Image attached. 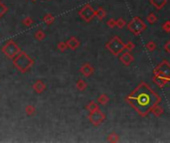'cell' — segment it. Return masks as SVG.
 I'll return each mask as SVG.
<instances>
[{
    "label": "cell",
    "mask_w": 170,
    "mask_h": 143,
    "mask_svg": "<svg viewBox=\"0 0 170 143\" xmlns=\"http://www.w3.org/2000/svg\"><path fill=\"white\" fill-rule=\"evenodd\" d=\"M97 101H99L100 105H106L107 103L110 101V98L107 96V95L106 94H103V95H100L99 96V98H97Z\"/></svg>",
    "instance_id": "obj_19"
},
{
    "label": "cell",
    "mask_w": 170,
    "mask_h": 143,
    "mask_svg": "<svg viewBox=\"0 0 170 143\" xmlns=\"http://www.w3.org/2000/svg\"><path fill=\"white\" fill-rule=\"evenodd\" d=\"M119 61L124 64V66H129L134 61V58L131 54V52H122L121 55H119Z\"/></svg>",
    "instance_id": "obj_10"
},
{
    "label": "cell",
    "mask_w": 170,
    "mask_h": 143,
    "mask_svg": "<svg viewBox=\"0 0 170 143\" xmlns=\"http://www.w3.org/2000/svg\"><path fill=\"white\" fill-rule=\"evenodd\" d=\"M164 49H165V51L167 52L168 54H170V40L165 43V45H164Z\"/></svg>",
    "instance_id": "obj_32"
},
{
    "label": "cell",
    "mask_w": 170,
    "mask_h": 143,
    "mask_svg": "<svg viewBox=\"0 0 170 143\" xmlns=\"http://www.w3.org/2000/svg\"><path fill=\"white\" fill-rule=\"evenodd\" d=\"M57 48L59 49L61 52H64V51H66V50L68 49V47H67V44H66V42H64V41H62V42H59V43H58V45H57Z\"/></svg>",
    "instance_id": "obj_29"
},
{
    "label": "cell",
    "mask_w": 170,
    "mask_h": 143,
    "mask_svg": "<svg viewBox=\"0 0 170 143\" xmlns=\"http://www.w3.org/2000/svg\"><path fill=\"white\" fill-rule=\"evenodd\" d=\"M124 48H125V50H126L127 52H131L132 50L135 48V45L133 44V43H132L131 41H128L127 43H125Z\"/></svg>",
    "instance_id": "obj_28"
},
{
    "label": "cell",
    "mask_w": 170,
    "mask_h": 143,
    "mask_svg": "<svg viewBox=\"0 0 170 143\" xmlns=\"http://www.w3.org/2000/svg\"><path fill=\"white\" fill-rule=\"evenodd\" d=\"M152 81L159 88H163L166 84L170 83V63L163 60L153 70Z\"/></svg>",
    "instance_id": "obj_2"
},
{
    "label": "cell",
    "mask_w": 170,
    "mask_h": 143,
    "mask_svg": "<svg viewBox=\"0 0 170 143\" xmlns=\"http://www.w3.org/2000/svg\"><path fill=\"white\" fill-rule=\"evenodd\" d=\"M32 1H37V0H32Z\"/></svg>",
    "instance_id": "obj_33"
},
{
    "label": "cell",
    "mask_w": 170,
    "mask_h": 143,
    "mask_svg": "<svg viewBox=\"0 0 170 143\" xmlns=\"http://www.w3.org/2000/svg\"><path fill=\"white\" fill-rule=\"evenodd\" d=\"M146 19H147V22L149 24H154L157 21V16L155 15L154 13H149L147 15Z\"/></svg>",
    "instance_id": "obj_23"
},
{
    "label": "cell",
    "mask_w": 170,
    "mask_h": 143,
    "mask_svg": "<svg viewBox=\"0 0 170 143\" xmlns=\"http://www.w3.org/2000/svg\"><path fill=\"white\" fill-rule=\"evenodd\" d=\"M1 51L7 57V58L12 60L14 57H15L17 54L21 51V49L19 48V46H18L13 40H9L2 46Z\"/></svg>",
    "instance_id": "obj_6"
},
{
    "label": "cell",
    "mask_w": 170,
    "mask_h": 143,
    "mask_svg": "<svg viewBox=\"0 0 170 143\" xmlns=\"http://www.w3.org/2000/svg\"><path fill=\"white\" fill-rule=\"evenodd\" d=\"M151 112H152V114H153L155 117H159V116H161L162 114H163L164 109H163V107H162V106L157 105H155L153 107L152 110H151Z\"/></svg>",
    "instance_id": "obj_15"
},
{
    "label": "cell",
    "mask_w": 170,
    "mask_h": 143,
    "mask_svg": "<svg viewBox=\"0 0 170 143\" xmlns=\"http://www.w3.org/2000/svg\"><path fill=\"white\" fill-rule=\"evenodd\" d=\"M149 1L151 3V5L157 10H161L167 4V0H149Z\"/></svg>",
    "instance_id": "obj_13"
},
{
    "label": "cell",
    "mask_w": 170,
    "mask_h": 143,
    "mask_svg": "<svg viewBox=\"0 0 170 143\" xmlns=\"http://www.w3.org/2000/svg\"><path fill=\"white\" fill-rule=\"evenodd\" d=\"M162 30L166 32V33H170V21L169 20L165 21V22L162 24Z\"/></svg>",
    "instance_id": "obj_30"
},
{
    "label": "cell",
    "mask_w": 170,
    "mask_h": 143,
    "mask_svg": "<svg viewBox=\"0 0 170 143\" xmlns=\"http://www.w3.org/2000/svg\"><path fill=\"white\" fill-rule=\"evenodd\" d=\"M33 89H34L36 92H37V94L40 95V94H42V92L46 89V85H45V83L43 81L38 80V81H36L35 83H34Z\"/></svg>",
    "instance_id": "obj_12"
},
{
    "label": "cell",
    "mask_w": 170,
    "mask_h": 143,
    "mask_svg": "<svg viewBox=\"0 0 170 143\" xmlns=\"http://www.w3.org/2000/svg\"><path fill=\"white\" fill-rule=\"evenodd\" d=\"M43 21H44L47 25H50V24H52L54 21H55V17H54L53 14L48 13V14H46V15L44 16V18H43Z\"/></svg>",
    "instance_id": "obj_20"
},
{
    "label": "cell",
    "mask_w": 170,
    "mask_h": 143,
    "mask_svg": "<svg viewBox=\"0 0 170 143\" xmlns=\"http://www.w3.org/2000/svg\"><path fill=\"white\" fill-rule=\"evenodd\" d=\"M124 45L125 44L118 36H114L106 44V48L111 53V55L117 57L125 50Z\"/></svg>",
    "instance_id": "obj_4"
},
{
    "label": "cell",
    "mask_w": 170,
    "mask_h": 143,
    "mask_svg": "<svg viewBox=\"0 0 170 143\" xmlns=\"http://www.w3.org/2000/svg\"><path fill=\"white\" fill-rule=\"evenodd\" d=\"M87 87H88V84L86 83V81H84L83 78H80V80H78L77 84H76V88H77L78 91H84L85 89L87 88Z\"/></svg>",
    "instance_id": "obj_16"
},
{
    "label": "cell",
    "mask_w": 170,
    "mask_h": 143,
    "mask_svg": "<svg viewBox=\"0 0 170 143\" xmlns=\"http://www.w3.org/2000/svg\"><path fill=\"white\" fill-rule=\"evenodd\" d=\"M8 11V7H7L1 0H0V18H1L4 14Z\"/></svg>",
    "instance_id": "obj_24"
},
{
    "label": "cell",
    "mask_w": 170,
    "mask_h": 143,
    "mask_svg": "<svg viewBox=\"0 0 170 143\" xmlns=\"http://www.w3.org/2000/svg\"><path fill=\"white\" fill-rule=\"evenodd\" d=\"M25 112H26V114L28 116H32L34 115L35 112H36V108L34 105H27L26 106H25Z\"/></svg>",
    "instance_id": "obj_18"
},
{
    "label": "cell",
    "mask_w": 170,
    "mask_h": 143,
    "mask_svg": "<svg viewBox=\"0 0 170 143\" xmlns=\"http://www.w3.org/2000/svg\"><path fill=\"white\" fill-rule=\"evenodd\" d=\"M128 31H131L133 35H139L146 29V25L143 22L142 19L139 17H133L129 22L126 24Z\"/></svg>",
    "instance_id": "obj_5"
},
{
    "label": "cell",
    "mask_w": 170,
    "mask_h": 143,
    "mask_svg": "<svg viewBox=\"0 0 170 143\" xmlns=\"http://www.w3.org/2000/svg\"><path fill=\"white\" fill-rule=\"evenodd\" d=\"M66 44H67V47L71 50H76L80 47V45H81V42L79 41L78 38L76 37H71L69 39L68 41H66Z\"/></svg>",
    "instance_id": "obj_11"
},
{
    "label": "cell",
    "mask_w": 170,
    "mask_h": 143,
    "mask_svg": "<svg viewBox=\"0 0 170 143\" xmlns=\"http://www.w3.org/2000/svg\"><path fill=\"white\" fill-rule=\"evenodd\" d=\"M125 101L138 115L145 117L151 112L155 105L160 103L161 96L145 81H141L126 96Z\"/></svg>",
    "instance_id": "obj_1"
},
{
    "label": "cell",
    "mask_w": 170,
    "mask_h": 143,
    "mask_svg": "<svg viewBox=\"0 0 170 143\" xmlns=\"http://www.w3.org/2000/svg\"><path fill=\"white\" fill-rule=\"evenodd\" d=\"M79 16L87 23H90L95 18V9L91 4H85L80 9Z\"/></svg>",
    "instance_id": "obj_7"
},
{
    "label": "cell",
    "mask_w": 170,
    "mask_h": 143,
    "mask_svg": "<svg viewBox=\"0 0 170 143\" xmlns=\"http://www.w3.org/2000/svg\"><path fill=\"white\" fill-rule=\"evenodd\" d=\"M48 1H50V0H48Z\"/></svg>",
    "instance_id": "obj_34"
},
{
    "label": "cell",
    "mask_w": 170,
    "mask_h": 143,
    "mask_svg": "<svg viewBox=\"0 0 170 143\" xmlns=\"http://www.w3.org/2000/svg\"><path fill=\"white\" fill-rule=\"evenodd\" d=\"M107 141H108V142H111V143L118 142V141H119V136H118V134H117L115 132H113V133H110V134L107 136Z\"/></svg>",
    "instance_id": "obj_22"
},
{
    "label": "cell",
    "mask_w": 170,
    "mask_h": 143,
    "mask_svg": "<svg viewBox=\"0 0 170 143\" xmlns=\"http://www.w3.org/2000/svg\"><path fill=\"white\" fill-rule=\"evenodd\" d=\"M34 38H35L37 41H43V40H44V39L46 38V34H45L43 31L38 30V31H36V32H35V34H34Z\"/></svg>",
    "instance_id": "obj_21"
},
{
    "label": "cell",
    "mask_w": 170,
    "mask_h": 143,
    "mask_svg": "<svg viewBox=\"0 0 170 143\" xmlns=\"http://www.w3.org/2000/svg\"><path fill=\"white\" fill-rule=\"evenodd\" d=\"M13 65L20 73H26L34 65V61L30 56L27 55L24 51H20L12 59Z\"/></svg>",
    "instance_id": "obj_3"
},
{
    "label": "cell",
    "mask_w": 170,
    "mask_h": 143,
    "mask_svg": "<svg viewBox=\"0 0 170 143\" xmlns=\"http://www.w3.org/2000/svg\"><path fill=\"white\" fill-rule=\"evenodd\" d=\"M124 26H126V22L124 18H118L117 20V27H118L119 29H122Z\"/></svg>",
    "instance_id": "obj_27"
},
{
    "label": "cell",
    "mask_w": 170,
    "mask_h": 143,
    "mask_svg": "<svg viewBox=\"0 0 170 143\" xmlns=\"http://www.w3.org/2000/svg\"><path fill=\"white\" fill-rule=\"evenodd\" d=\"M145 48L149 52H152V51H154L155 49H156V44H155L153 41H149V42L145 44Z\"/></svg>",
    "instance_id": "obj_25"
},
{
    "label": "cell",
    "mask_w": 170,
    "mask_h": 143,
    "mask_svg": "<svg viewBox=\"0 0 170 143\" xmlns=\"http://www.w3.org/2000/svg\"><path fill=\"white\" fill-rule=\"evenodd\" d=\"M22 23H23V25H25V26H27V27H30L31 25L34 23V21H33V19H32L31 17L27 16V17H25L24 19L22 20Z\"/></svg>",
    "instance_id": "obj_26"
},
{
    "label": "cell",
    "mask_w": 170,
    "mask_h": 143,
    "mask_svg": "<svg viewBox=\"0 0 170 143\" xmlns=\"http://www.w3.org/2000/svg\"><path fill=\"white\" fill-rule=\"evenodd\" d=\"M106 15H107V12L103 7H99L97 10H95V17H97L100 21L104 20V18L106 17Z\"/></svg>",
    "instance_id": "obj_14"
},
{
    "label": "cell",
    "mask_w": 170,
    "mask_h": 143,
    "mask_svg": "<svg viewBox=\"0 0 170 143\" xmlns=\"http://www.w3.org/2000/svg\"><path fill=\"white\" fill-rule=\"evenodd\" d=\"M86 108L89 112H93V111H96V110H97V109H100V106L96 101H92L88 103V105L86 106Z\"/></svg>",
    "instance_id": "obj_17"
},
{
    "label": "cell",
    "mask_w": 170,
    "mask_h": 143,
    "mask_svg": "<svg viewBox=\"0 0 170 143\" xmlns=\"http://www.w3.org/2000/svg\"><path fill=\"white\" fill-rule=\"evenodd\" d=\"M107 25L110 28H114L115 26H117V20H114V19H113V18H110V19L107 20Z\"/></svg>",
    "instance_id": "obj_31"
},
{
    "label": "cell",
    "mask_w": 170,
    "mask_h": 143,
    "mask_svg": "<svg viewBox=\"0 0 170 143\" xmlns=\"http://www.w3.org/2000/svg\"><path fill=\"white\" fill-rule=\"evenodd\" d=\"M80 72H81V74L84 77L89 78L93 74L95 69H93V67L90 63H85V64H83L81 68H80Z\"/></svg>",
    "instance_id": "obj_9"
},
{
    "label": "cell",
    "mask_w": 170,
    "mask_h": 143,
    "mask_svg": "<svg viewBox=\"0 0 170 143\" xmlns=\"http://www.w3.org/2000/svg\"><path fill=\"white\" fill-rule=\"evenodd\" d=\"M88 118L93 126H99V125H100L106 120V114L100 109H97L96 111L90 112L88 115Z\"/></svg>",
    "instance_id": "obj_8"
}]
</instances>
